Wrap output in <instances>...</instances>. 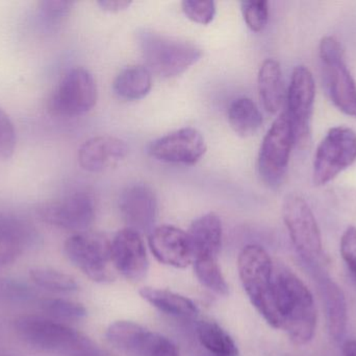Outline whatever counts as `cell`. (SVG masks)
<instances>
[{"mask_svg":"<svg viewBox=\"0 0 356 356\" xmlns=\"http://www.w3.org/2000/svg\"><path fill=\"white\" fill-rule=\"evenodd\" d=\"M195 274L199 281L211 292L226 296L228 294V286L221 269L215 259H195Z\"/></svg>","mask_w":356,"mask_h":356,"instance_id":"83f0119b","label":"cell"},{"mask_svg":"<svg viewBox=\"0 0 356 356\" xmlns=\"http://www.w3.org/2000/svg\"><path fill=\"white\" fill-rule=\"evenodd\" d=\"M140 48L150 72L170 79L196 64L202 50L191 43L144 29L138 35Z\"/></svg>","mask_w":356,"mask_h":356,"instance_id":"277c9868","label":"cell"},{"mask_svg":"<svg viewBox=\"0 0 356 356\" xmlns=\"http://www.w3.org/2000/svg\"><path fill=\"white\" fill-rule=\"evenodd\" d=\"M74 2L66 0H44L38 3L39 17L48 25H56L62 22L72 8Z\"/></svg>","mask_w":356,"mask_h":356,"instance_id":"4dcf8cb0","label":"cell"},{"mask_svg":"<svg viewBox=\"0 0 356 356\" xmlns=\"http://www.w3.org/2000/svg\"><path fill=\"white\" fill-rule=\"evenodd\" d=\"M17 134L14 123L0 108V159H10L16 150Z\"/></svg>","mask_w":356,"mask_h":356,"instance_id":"836d02e7","label":"cell"},{"mask_svg":"<svg viewBox=\"0 0 356 356\" xmlns=\"http://www.w3.org/2000/svg\"><path fill=\"white\" fill-rule=\"evenodd\" d=\"M24 253V251L17 247L8 246V245L0 244V269L12 265L17 259Z\"/></svg>","mask_w":356,"mask_h":356,"instance_id":"d590c367","label":"cell"},{"mask_svg":"<svg viewBox=\"0 0 356 356\" xmlns=\"http://www.w3.org/2000/svg\"><path fill=\"white\" fill-rule=\"evenodd\" d=\"M140 295L144 300L166 315L184 319H193L198 315V309L191 299L161 288H143Z\"/></svg>","mask_w":356,"mask_h":356,"instance_id":"cb8c5ba5","label":"cell"},{"mask_svg":"<svg viewBox=\"0 0 356 356\" xmlns=\"http://www.w3.org/2000/svg\"><path fill=\"white\" fill-rule=\"evenodd\" d=\"M196 332L199 342L213 355H238V348L232 336L215 322H198L196 325Z\"/></svg>","mask_w":356,"mask_h":356,"instance_id":"484cf974","label":"cell"},{"mask_svg":"<svg viewBox=\"0 0 356 356\" xmlns=\"http://www.w3.org/2000/svg\"><path fill=\"white\" fill-rule=\"evenodd\" d=\"M98 6L104 10L110 13H118L127 10L131 4V1L127 0H102L97 2Z\"/></svg>","mask_w":356,"mask_h":356,"instance_id":"8d00e7d4","label":"cell"},{"mask_svg":"<svg viewBox=\"0 0 356 356\" xmlns=\"http://www.w3.org/2000/svg\"><path fill=\"white\" fill-rule=\"evenodd\" d=\"M181 8L184 15L198 24H209L215 18L216 4L213 1L186 0L182 1Z\"/></svg>","mask_w":356,"mask_h":356,"instance_id":"d6a6232c","label":"cell"},{"mask_svg":"<svg viewBox=\"0 0 356 356\" xmlns=\"http://www.w3.org/2000/svg\"><path fill=\"white\" fill-rule=\"evenodd\" d=\"M0 244L27 251L41 244V234L26 219L0 211Z\"/></svg>","mask_w":356,"mask_h":356,"instance_id":"ffe728a7","label":"cell"},{"mask_svg":"<svg viewBox=\"0 0 356 356\" xmlns=\"http://www.w3.org/2000/svg\"><path fill=\"white\" fill-rule=\"evenodd\" d=\"M152 254L161 263L184 269L194 261L188 233L171 225L154 228L148 238Z\"/></svg>","mask_w":356,"mask_h":356,"instance_id":"e0dca14e","label":"cell"},{"mask_svg":"<svg viewBox=\"0 0 356 356\" xmlns=\"http://www.w3.org/2000/svg\"><path fill=\"white\" fill-rule=\"evenodd\" d=\"M321 290L330 336L334 340H340L346 332L348 322L346 299L340 286L332 280H323Z\"/></svg>","mask_w":356,"mask_h":356,"instance_id":"603a6c76","label":"cell"},{"mask_svg":"<svg viewBox=\"0 0 356 356\" xmlns=\"http://www.w3.org/2000/svg\"><path fill=\"white\" fill-rule=\"evenodd\" d=\"M259 98L267 112L275 114L282 108L284 91L280 62L274 59L264 61L257 77Z\"/></svg>","mask_w":356,"mask_h":356,"instance_id":"44dd1931","label":"cell"},{"mask_svg":"<svg viewBox=\"0 0 356 356\" xmlns=\"http://www.w3.org/2000/svg\"><path fill=\"white\" fill-rule=\"evenodd\" d=\"M152 88V73L146 66L133 65L120 71L113 90L121 100H139L145 98Z\"/></svg>","mask_w":356,"mask_h":356,"instance_id":"7402d4cb","label":"cell"},{"mask_svg":"<svg viewBox=\"0 0 356 356\" xmlns=\"http://www.w3.org/2000/svg\"><path fill=\"white\" fill-rule=\"evenodd\" d=\"M195 259L218 261L222 244V223L216 213L209 212L193 222L188 232Z\"/></svg>","mask_w":356,"mask_h":356,"instance_id":"d6986e66","label":"cell"},{"mask_svg":"<svg viewBox=\"0 0 356 356\" xmlns=\"http://www.w3.org/2000/svg\"><path fill=\"white\" fill-rule=\"evenodd\" d=\"M241 10L247 26L255 33L263 31L269 20V3L267 1H242Z\"/></svg>","mask_w":356,"mask_h":356,"instance_id":"f546056e","label":"cell"},{"mask_svg":"<svg viewBox=\"0 0 356 356\" xmlns=\"http://www.w3.org/2000/svg\"><path fill=\"white\" fill-rule=\"evenodd\" d=\"M108 342L131 356H179L177 346L166 336L140 324L118 321L106 330Z\"/></svg>","mask_w":356,"mask_h":356,"instance_id":"7c38bea8","label":"cell"},{"mask_svg":"<svg viewBox=\"0 0 356 356\" xmlns=\"http://www.w3.org/2000/svg\"><path fill=\"white\" fill-rule=\"evenodd\" d=\"M356 161V133L350 127H334L318 146L313 181L317 186L332 182Z\"/></svg>","mask_w":356,"mask_h":356,"instance_id":"9c48e42d","label":"cell"},{"mask_svg":"<svg viewBox=\"0 0 356 356\" xmlns=\"http://www.w3.org/2000/svg\"><path fill=\"white\" fill-rule=\"evenodd\" d=\"M341 255L356 278V227H348L341 238Z\"/></svg>","mask_w":356,"mask_h":356,"instance_id":"e575fe53","label":"cell"},{"mask_svg":"<svg viewBox=\"0 0 356 356\" xmlns=\"http://www.w3.org/2000/svg\"><path fill=\"white\" fill-rule=\"evenodd\" d=\"M282 217L297 253L305 263H317L323 255V244L317 219L307 201L299 194H289L282 204Z\"/></svg>","mask_w":356,"mask_h":356,"instance_id":"ba28073f","label":"cell"},{"mask_svg":"<svg viewBox=\"0 0 356 356\" xmlns=\"http://www.w3.org/2000/svg\"><path fill=\"white\" fill-rule=\"evenodd\" d=\"M228 123L238 136L246 138L259 131L263 125V115L250 98H236L228 108Z\"/></svg>","mask_w":356,"mask_h":356,"instance_id":"d4e9b609","label":"cell"},{"mask_svg":"<svg viewBox=\"0 0 356 356\" xmlns=\"http://www.w3.org/2000/svg\"><path fill=\"white\" fill-rule=\"evenodd\" d=\"M238 275L253 307L273 328H282L276 304L275 267L265 249L249 245L238 255Z\"/></svg>","mask_w":356,"mask_h":356,"instance_id":"7a4b0ae2","label":"cell"},{"mask_svg":"<svg viewBox=\"0 0 356 356\" xmlns=\"http://www.w3.org/2000/svg\"><path fill=\"white\" fill-rule=\"evenodd\" d=\"M320 66L326 92L334 106L349 116L356 117V85L338 40L322 39L319 46Z\"/></svg>","mask_w":356,"mask_h":356,"instance_id":"5b68a950","label":"cell"},{"mask_svg":"<svg viewBox=\"0 0 356 356\" xmlns=\"http://www.w3.org/2000/svg\"><path fill=\"white\" fill-rule=\"evenodd\" d=\"M44 223L69 231H87L95 219V201L88 192H75L58 200L43 203L37 209Z\"/></svg>","mask_w":356,"mask_h":356,"instance_id":"4fadbf2b","label":"cell"},{"mask_svg":"<svg viewBox=\"0 0 356 356\" xmlns=\"http://www.w3.org/2000/svg\"><path fill=\"white\" fill-rule=\"evenodd\" d=\"M216 356H218V355H216Z\"/></svg>","mask_w":356,"mask_h":356,"instance_id":"60d3db41","label":"cell"},{"mask_svg":"<svg viewBox=\"0 0 356 356\" xmlns=\"http://www.w3.org/2000/svg\"><path fill=\"white\" fill-rule=\"evenodd\" d=\"M31 279L39 288L50 292L72 293L79 290V284L68 274L48 268H35L29 272Z\"/></svg>","mask_w":356,"mask_h":356,"instance_id":"4316f807","label":"cell"},{"mask_svg":"<svg viewBox=\"0 0 356 356\" xmlns=\"http://www.w3.org/2000/svg\"><path fill=\"white\" fill-rule=\"evenodd\" d=\"M315 98L313 75L307 67L297 66L291 77L286 94V111H284L292 125L295 144H307L311 137Z\"/></svg>","mask_w":356,"mask_h":356,"instance_id":"8fae6325","label":"cell"},{"mask_svg":"<svg viewBox=\"0 0 356 356\" xmlns=\"http://www.w3.org/2000/svg\"><path fill=\"white\" fill-rule=\"evenodd\" d=\"M118 208L129 229L149 234L154 229L158 217V199L147 184H129L123 188L119 194Z\"/></svg>","mask_w":356,"mask_h":356,"instance_id":"9a60e30c","label":"cell"},{"mask_svg":"<svg viewBox=\"0 0 356 356\" xmlns=\"http://www.w3.org/2000/svg\"><path fill=\"white\" fill-rule=\"evenodd\" d=\"M40 307L52 320L76 321L87 316V309L81 303L64 299H44L40 303Z\"/></svg>","mask_w":356,"mask_h":356,"instance_id":"f1b7e54d","label":"cell"},{"mask_svg":"<svg viewBox=\"0 0 356 356\" xmlns=\"http://www.w3.org/2000/svg\"><path fill=\"white\" fill-rule=\"evenodd\" d=\"M294 144L292 125L288 115L282 112L268 130L259 150L257 169L266 185L271 188L282 185L288 171Z\"/></svg>","mask_w":356,"mask_h":356,"instance_id":"52a82bcc","label":"cell"},{"mask_svg":"<svg viewBox=\"0 0 356 356\" xmlns=\"http://www.w3.org/2000/svg\"><path fill=\"white\" fill-rule=\"evenodd\" d=\"M113 267L127 279L140 281L149 267L145 245L141 233L125 228L111 242Z\"/></svg>","mask_w":356,"mask_h":356,"instance_id":"2e32d148","label":"cell"},{"mask_svg":"<svg viewBox=\"0 0 356 356\" xmlns=\"http://www.w3.org/2000/svg\"><path fill=\"white\" fill-rule=\"evenodd\" d=\"M148 154L172 164L194 165L204 156V137L194 127H182L150 142Z\"/></svg>","mask_w":356,"mask_h":356,"instance_id":"5bb4252c","label":"cell"},{"mask_svg":"<svg viewBox=\"0 0 356 356\" xmlns=\"http://www.w3.org/2000/svg\"><path fill=\"white\" fill-rule=\"evenodd\" d=\"M64 251L69 261L93 281L106 284L114 280L111 242L104 234L90 231L73 234L65 242Z\"/></svg>","mask_w":356,"mask_h":356,"instance_id":"8992f818","label":"cell"},{"mask_svg":"<svg viewBox=\"0 0 356 356\" xmlns=\"http://www.w3.org/2000/svg\"><path fill=\"white\" fill-rule=\"evenodd\" d=\"M6 356H10V355H6Z\"/></svg>","mask_w":356,"mask_h":356,"instance_id":"ab89813d","label":"cell"},{"mask_svg":"<svg viewBox=\"0 0 356 356\" xmlns=\"http://www.w3.org/2000/svg\"><path fill=\"white\" fill-rule=\"evenodd\" d=\"M33 291L18 280L0 278V304L26 302L33 297Z\"/></svg>","mask_w":356,"mask_h":356,"instance_id":"1f68e13d","label":"cell"},{"mask_svg":"<svg viewBox=\"0 0 356 356\" xmlns=\"http://www.w3.org/2000/svg\"><path fill=\"white\" fill-rule=\"evenodd\" d=\"M276 304L282 330L298 346L309 344L315 336L317 313L311 291L292 271L275 268Z\"/></svg>","mask_w":356,"mask_h":356,"instance_id":"6da1fadb","label":"cell"},{"mask_svg":"<svg viewBox=\"0 0 356 356\" xmlns=\"http://www.w3.org/2000/svg\"><path fill=\"white\" fill-rule=\"evenodd\" d=\"M129 154V146L114 136H96L81 144L79 150V163L89 173H100L116 167Z\"/></svg>","mask_w":356,"mask_h":356,"instance_id":"ac0fdd59","label":"cell"},{"mask_svg":"<svg viewBox=\"0 0 356 356\" xmlns=\"http://www.w3.org/2000/svg\"><path fill=\"white\" fill-rule=\"evenodd\" d=\"M91 356H110L108 355H106V353H104V351L100 350L99 348L97 349V350L95 351V353H93Z\"/></svg>","mask_w":356,"mask_h":356,"instance_id":"f35d334b","label":"cell"},{"mask_svg":"<svg viewBox=\"0 0 356 356\" xmlns=\"http://www.w3.org/2000/svg\"><path fill=\"white\" fill-rule=\"evenodd\" d=\"M344 356H356V341H348L344 346Z\"/></svg>","mask_w":356,"mask_h":356,"instance_id":"74e56055","label":"cell"},{"mask_svg":"<svg viewBox=\"0 0 356 356\" xmlns=\"http://www.w3.org/2000/svg\"><path fill=\"white\" fill-rule=\"evenodd\" d=\"M97 102V86L90 71L75 67L65 73L49 100L52 114L81 116L91 111Z\"/></svg>","mask_w":356,"mask_h":356,"instance_id":"30bf717a","label":"cell"},{"mask_svg":"<svg viewBox=\"0 0 356 356\" xmlns=\"http://www.w3.org/2000/svg\"><path fill=\"white\" fill-rule=\"evenodd\" d=\"M15 330L26 344L37 350L60 356H90L98 348L89 338L56 320L22 316Z\"/></svg>","mask_w":356,"mask_h":356,"instance_id":"3957f363","label":"cell"}]
</instances>
